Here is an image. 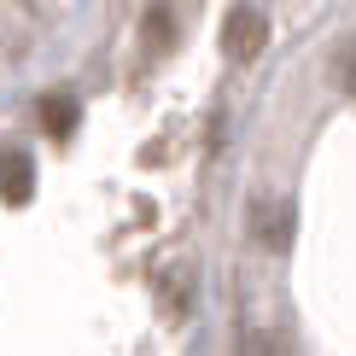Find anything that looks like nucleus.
Wrapping results in <instances>:
<instances>
[{
    "label": "nucleus",
    "instance_id": "39448f33",
    "mask_svg": "<svg viewBox=\"0 0 356 356\" xmlns=\"http://www.w3.org/2000/svg\"><path fill=\"white\" fill-rule=\"evenodd\" d=\"M257 234H263V245H286V234H292V211L286 204H269V211H257Z\"/></svg>",
    "mask_w": 356,
    "mask_h": 356
},
{
    "label": "nucleus",
    "instance_id": "7ed1b4c3",
    "mask_svg": "<svg viewBox=\"0 0 356 356\" xmlns=\"http://www.w3.org/2000/svg\"><path fill=\"white\" fill-rule=\"evenodd\" d=\"M76 99H70V94H47V99H41V129H47V135L53 140H70V135H76Z\"/></svg>",
    "mask_w": 356,
    "mask_h": 356
},
{
    "label": "nucleus",
    "instance_id": "f03ea898",
    "mask_svg": "<svg viewBox=\"0 0 356 356\" xmlns=\"http://www.w3.org/2000/svg\"><path fill=\"white\" fill-rule=\"evenodd\" d=\"M29 193H35L29 158L24 152H6V158H0V199H6V204H29Z\"/></svg>",
    "mask_w": 356,
    "mask_h": 356
},
{
    "label": "nucleus",
    "instance_id": "f257e3e1",
    "mask_svg": "<svg viewBox=\"0 0 356 356\" xmlns=\"http://www.w3.org/2000/svg\"><path fill=\"white\" fill-rule=\"evenodd\" d=\"M263 41H269L263 12H257V6H234L228 24H222V53H228V58H257Z\"/></svg>",
    "mask_w": 356,
    "mask_h": 356
},
{
    "label": "nucleus",
    "instance_id": "20e7f679",
    "mask_svg": "<svg viewBox=\"0 0 356 356\" xmlns=\"http://www.w3.org/2000/svg\"><path fill=\"white\" fill-rule=\"evenodd\" d=\"M175 41V18H170V0H152V6H146V47L152 53H164Z\"/></svg>",
    "mask_w": 356,
    "mask_h": 356
},
{
    "label": "nucleus",
    "instance_id": "423d86ee",
    "mask_svg": "<svg viewBox=\"0 0 356 356\" xmlns=\"http://www.w3.org/2000/svg\"><path fill=\"white\" fill-rule=\"evenodd\" d=\"M339 82H345L350 94H356V41H350L345 53H339Z\"/></svg>",
    "mask_w": 356,
    "mask_h": 356
}]
</instances>
